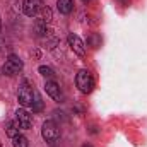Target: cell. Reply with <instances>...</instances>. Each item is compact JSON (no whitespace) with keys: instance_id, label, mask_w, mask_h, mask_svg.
Returning <instances> with one entry per match:
<instances>
[{"instance_id":"obj_1","label":"cell","mask_w":147,"mask_h":147,"mask_svg":"<svg viewBox=\"0 0 147 147\" xmlns=\"http://www.w3.org/2000/svg\"><path fill=\"white\" fill-rule=\"evenodd\" d=\"M75 86H77V89H79L82 94H89V92L94 89V79H92L91 72L86 70V69L79 70L77 75H75Z\"/></svg>"},{"instance_id":"obj_2","label":"cell","mask_w":147,"mask_h":147,"mask_svg":"<svg viewBox=\"0 0 147 147\" xmlns=\"http://www.w3.org/2000/svg\"><path fill=\"white\" fill-rule=\"evenodd\" d=\"M34 94H36V91L33 89V86L28 80H24L19 86V91H17V101H19V105L24 106V108L31 106L33 101H34Z\"/></svg>"},{"instance_id":"obj_3","label":"cell","mask_w":147,"mask_h":147,"mask_svg":"<svg viewBox=\"0 0 147 147\" xmlns=\"http://www.w3.org/2000/svg\"><path fill=\"white\" fill-rule=\"evenodd\" d=\"M41 135H43V139H45L48 144H55V142L60 139V128H58V125H57L55 121L48 120V121L43 123Z\"/></svg>"},{"instance_id":"obj_4","label":"cell","mask_w":147,"mask_h":147,"mask_svg":"<svg viewBox=\"0 0 147 147\" xmlns=\"http://www.w3.org/2000/svg\"><path fill=\"white\" fill-rule=\"evenodd\" d=\"M22 67H24V63H22V60H21L17 55H9L7 62H5L3 67H2V72H3V75L12 77V75H16V74L21 72Z\"/></svg>"},{"instance_id":"obj_5","label":"cell","mask_w":147,"mask_h":147,"mask_svg":"<svg viewBox=\"0 0 147 147\" xmlns=\"http://www.w3.org/2000/svg\"><path fill=\"white\" fill-rule=\"evenodd\" d=\"M43 7V0H24L22 2V10L28 17H34Z\"/></svg>"},{"instance_id":"obj_6","label":"cell","mask_w":147,"mask_h":147,"mask_svg":"<svg viewBox=\"0 0 147 147\" xmlns=\"http://www.w3.org/2000/svg\"><path fill=\"white\" fill-rule=\"evenodd\" d=\"M16 121H17L19 128H24V130H29L33 127V116H31L29 111H26V110H17Z\"/></svg>"},{"instance_id":"obj_7","label":"cell","mask_w":147,"mask_h":147,"mask_svg":"<svg viewBox=\"0 0 147 147\" xmlns=\"http://www.w3.org/2000/svg\"><path fill=\"white\" fill-rule=\"evenodd\" d=\"M45 91H46V94H48L51 99H55V101H58V103L63 99L62 89H60V86H58L55 80H46V84H45Z\"/></svg>"},{"instance_id":"obj_8","label":"cell","mask_w":147,"mask_h":147,"mask_svg":"<svg viewBox=\"0 0 147 147\" xmlns=\"http://www.w3.org/2000/svg\"><path fill=\"white\" fill-rule=\"evenodd\" d=\"M69 46L75 55H79V57L86 55V45L77 34H69Z\"/></svg>"},{"instance_id":"obj_9","label":"cell","mask_w":147,"mask_h":147,"mask_svg":"<svg viewBox=\"0 0 147 147\" xmlns=\"http://www.w3.org/2000/svg\"><path fill=\"white\" fill-rule=\"evenodd\" d=\"M38 21L39 22H43V24H50L51 22V19H53V16H51V9L50 7H46V5H43L41 7V10L38 12Z\"/></svg>"},{"instance_id":"obj_10","label":"cell","mask_w":147,"mask_h":147,"mask_svg":"<svg viewBox=\"0 0 147 147\" xmlns=\"http://www.w3.org/2000/svg\"><path fill=\"white\" fill-rule=\"evenodd\" d=\"M57 9L60 14H70L74 9L72 0H57Z\"/></svg>"},{"instance_id":"obj_11","label":"cell","mask_w":147,"mask_h":147,"mask_svg":"<svg viewBox=\"0 0 147 147\" xmlns=\"http://www.w3.org/2000/svg\"><path fill=\"white\" fill-rule=\"evenodd\" d=\"M5 132H7V135L10 139H14L16 135H19V125H17V121H7Z\"/></svg>"},{"instance_id":"obj_12","label":"cell","mask_w":147,"mask_h":147,"mask_svg":"<svg viewBox=\"0 0 147 147\" xmlns=\"http://www.w3.org/2000/svg\"><path fill=\"white\" fill-rule=\"evenodd\" d=\"M12 146L14 147H29V144H28V139L19 134V135H16V137L12 139Z\"/></svg>"},{"instance_id":"obj_13","label":"cell","mask_w":147,"mask_h":147,"mask_svg":"<svg viewBox=\"0 0 147 147\" xmlns=\"http://www.w3.org/2000/svg\"><path fill=\"white\" fill-rule=\"evenodd\" d=\"M38 70H39V74H41L45 79H53V77H55V72H53V69H50V67H46V65H41Z\"/></svg>"},{"instance_id":"obj_14","label":"cell","mask_w":147,"mask_h":147,"mask_svg":"<svg viewBox=\"0 0 147 147\" xmlns=\"http://www.w3.org/2000/svg\"><path fill=\"white\" fill-rule=\"evenodd\" d=\"M31 108L33 111H41L43 110V101H41V98H39V94H34V101H33V105H31Z\"/></svg>"},{"instance_id":"obj_15","label":"cell","mask_w":147,"mask_h":147,"mask_svg":"<svg viewBox=\"0 0 147 147\" xmlns=\"http://www.w3.org/2000/svg\"><path fill=\"white\" fill-rule=\"evenodd\" d=\"M120 2H121V3H128V0H120Z\"/></svg>"},{"instance_id":"obj_16","label":"cell","mask_w":147,"mask_h":147,"mask_svg":"<svg viewBox=\"0 0 147 147\" xmlns=\"http://www.w3.org/2000/svg\"><path fill=\"white\" fill-rule=\"evenodd\" d=\"M82 147H92V146H91V144H84Z\"/></svg>"},{"instance_id":"obj_17","label":"cell","mask_w":147,"mask_h":147,"mask_svg":"<svg viewBox=\"0 0 147 147\" xmlns=\"http://www.w3.org/2000/svg\"><path fill=\"white\" fill-rule=\"evenodd\" d=\"M0 29H2V21H0Z\"/></svg>"},{"instance_id":"obj_18","label":"cell","mask_w":147,"mask_h":147,"mask_svg":"<svg viewBox=\"0 0 147 147\" xmlns=\"http://www.w3.org/2000/svg\"><path fill=\"white\" fill-rule=\"evenodd\" d=\"M0 147H2V142H0Z\"/></svg>"}]
</instances>
